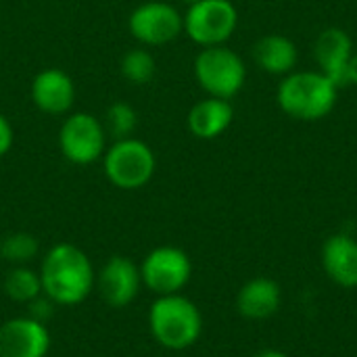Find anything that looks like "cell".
<instances>
[{
  "instance_id": "obj_1",
  "label": "cell",
  "mask_w": 357,
  "mask_h": 357,
  "mask_svg": "<svg viewBox=\"0 0 357 357\" xmlns=\"http://www.w3.org/2000/svg\"><path fill=\"white\" fill-rule=\"evenodd\" d=\"M38 272L42 293L54 305H77L86 301L96 287V274L90 257L71 243L50 247Z\"/></svg>"
},
{
  "instance_id": "obj_2",
  "label": "cell",
  "mask_w": 357,
  "mask_h": 357,
  "mask_svg": "<svg viewBox=\"0 0 357 357\" xmlns=\"http://www.w3.org/2000/svg\"><path fill=\"white\" fill-rule=\"evenodd\" d=\"M339 86L322 71H293L276 90L280 109L297 121H320L337 105Z\"/></svg>"
},
{
  "instance_id": "obj_3",
  "label": "cell",
  "mask_w": 357,
  "mask_h": 357,
  "mask_svg": "<svg viewBox=\"0 0 357 357\" xmlns=\"http://www.w3.org/2000/svg\"><path fill=\"white\" fill-rule=\"evenodd\" d=\"M149 328L161 347L184 351L199 341L203 333V316L188 297L180 293L163 295L151 305Z\"/></svg>"
},
{
  "instance_id": "obj_4",
  "label": "cell",
  "mask_w": 357,
  "mask_h": 357,
  "mask_svg": "<svg viewBox=\"0 0 357 357\" xmlns=\"http://www.w3.org/2000/svg\"><path fill=\"white\" fill-rule=\"evenodd\" d=\"M107 180L119 190H138L146 186L157 169L153 149L134 136L115 140L102 155Z\"/></svg>"
},
{
  "instance_id": "obj_5",
  "label": "cell",
  "mask_w": 357,
  "mask_h": 357,
  "mask_svg": "<svg viewBox=\"0 0 357 357\" xmlns=\"http://www.w3.org/2000/svg\"><path fill=\"white\" fill-rule=\"evenodd\" d=\"M195 79L207 92V96L230 100L234 98L247 79V67L238 52L222 46L203 48L195 59Z\"/></svg>"
},
{
  "instance_id": "obj_6",
  "label": "cell",
  "mask_w": 357,
  "mask_h": 357,
  "mask_svg": "<svg viewBox=\"0 0 357 357\" xmlns=\"http://www.w3.org/2000/svg\"><path fill=\"white\" fill-rule=\"evenodd\" d=\"M236 25L238 10L230 0H199L184 15V33L201 48L226 44Z\"/></svg>"
},
{
  "instance_id": "obj_7",
  "label": "cell",
  "mask_w": 357,
  "mask_h": 357,
  "mask_svg": "<svg viewBox=\"0 0 357 357\" xmlns=\"http://www.w3.org/2000/svg\"><path fill=\"white\" fill-rule=\"evenodd\" d=\"M107 132L92 113H71L59 130V151L73 165H92L107 151Z\"/></svg>"
},
{
  "instance_id": "obj_8",
  "label": "cell",
  "mask_w": 357,
  "mask_h": 357,
  "mask_svg": "<svg viewBox=\"0 0 357 357\" xmlns=\"http://www.w3.org/2000/svg\"><path fill=\"white\" fill-rule=\"evenodd\" d=\"M142 284L157 297L180 293L192 276V261L186 251L163 245L153 249L140 264Z\"/></svg>"
},
{
  "instance_id": "obj_9",
  "label": "cell",
  "mask_w": 357,
  "mask_h": 357,
  "mask_svg": "<svg viewBox=\"0 0 357 357\" xmlns=\"http://www.w3.org/2000/svg\"><path fill=\"white\" fill-rule=\"evenodd\" d=\"M128 29L142 46H163L184 31V15L169 2L151 0L130 13Z\"/></svg>"
},
{
  "instance_id": "obj_10",
  "label": "cell",
  "mask_w": 357,
  "mask_h": 357,
  "mask_svg": "<svg viewBox=\"0 0 357 357\" xmlns=\"http://www.w3.org/2000/svg\"><path fill=\"white\" fill-rule=\"evenodd\" d=\"M140 287H142L140 266H136L126 255L109 257L100 274L96 276V289L102 301L115 310L128 307L138 297Z\"/></svg>"
},
{
  "instance_id": "obj_11",
  "label": "cell",
  "mask_w": 357,
  "mask_h": 357,
  "mask_svg": "<svg viewBox=\"0 0 357 357\" xmlns=\"http://www.w3.org/2000/svg\"><path fill=\"white\" fill-rule=\"evenodd\" d=\"M50 345L46 324L29 316L10 318L0 326V357H46Z\"/></svg>"
},
{
  "instance_id": "obj_12",
  "label": "cell",
  "mask_w": 357,
  "mask_h": 357,
  "mask_svg": "<svg viewBox=\"0 0 357 357\" xmlns=\"http://www.w3.org/2000/svg\"><path fill=\"white\" fill-rule=\"evenodd\" d=\"M31 100L46 115H67L75 102V84L59 67H48L31 79Z\"/></svg>"
},
{
  "instance_id": "obj_13",
  "label": "cell",
  "mask_w": 357,
  "mask_h": 357,
  "mask_svg": "<svg viewBox=\"0 0 357 357\" xmlns=\"http://www.w3.org/2000/svg\"><path fill=\"white\" fill-rule=\"evenodd\" d=\"M314 56L318 63V71L331 77L339 88L347 86V69L354 56V42L345 29H324L314 44Z\"/></svg>"
},
{
  "instance_id": "obj_14",
  "label": "cell",
  "mask_w": 357,
  "mask_h": 357,
  "mask_svg": "<svg viewBox=\"0 0 357 357\" xmlns=\"http://www.w3.org/2000/svg\"><path fill=\"white\" fill-rule=\"evenodd\" d=\"M322 266L326 276L343 287H357V241L349 234H333L322 245Z\"/></svg>"
},
{
  "instance_id": "obj_15",
  "label": "cell",
  "mask_w": 357,
  "mask_h": 357,
  "mask_svg": "<svg viewBox=\"0 0 357 357\" xmlns=\"http://www.w3.org/2000/svg\"><path fill=\"white\" fill-rule=\"evenodd\" d=\"M234 121V109L230 100L207 96L192 105L186 117L188 132L199 140H215L220 138Z\"/></svg>"
},
{
  "instance_id": "obj_16",
  "label": "cell",
  "mask_w": 357,
  "mask_h": 357,
  "mask_svg": "<svg viewBox=\"0 0 357 357\" xmlns=\"http://www.w3.org/2000/svg\"><path fill=\"white\" fill-rule=\"evenodd\" d=\"M280 284L268 276H257L245 282L236 295V310L247 320L272 318L280 307Z\"/></svg>"
},
{
  "instance_id": "obj_17",
  "label": "cell",
  "mask_w": 357,
  "mask_h": 357,
  "mask_svg": "<svg viewBox=\"0 0 357 357\" xmlns=\"http://www.w3.org/2000/svg\"><path fill=\"white\" fill-rule=\"evenodd\" d=\"M255 63L270 75H289L295 71L299 61L297 44L282 33H268L259 38L253 46Z\"/></svg>"
},
{
  "instance_id": "obj_18",
  "label": "cell",
  "mask_w": 357,
  "mask_h": 357,
  "mask_svg": "<svg viewBox=\"0 0 357 357\" xmlns=\"http://www.w3.org/2000/svg\"><path fill=\"white\" fill-rule=\"evenodd\" d=\"M4 293L15 303H31L42 293V280L40 272L31 270L29 266H15L4 276Z\"/></svg>"
},
{
  "instance_id": "obj_19",
  "label": "cell",
  "mask_w": 357,
  "mask_h": 357,
  "mask_svg": "<svg viewBox=\"0 0 357 357\" xmlns=\"http://www.w3.org/2000/svg\"><path fill=\"white\" fill-rule=\"evenodd\" d=\"M119 69H121V75L130 84L144 86L155 77L157 63H155V56L146 48H132L121 56Z\"/></svg>"
},
{
  "instance_id": "obj_20",
  "label": "cell",
  "mask_w": 357,
  "mask_h": 357,
  "mask_svg": "<svg viewBox=\"0 0 357 357\" xmlns=\"http://www.w3.org/2000/svg\"><path fill=\"white\" fill-rule=\"evenodd\" d=\"M38 238L29 232H13L0 243V257L13 266H27L38 255Z\"/></svg>"
},
{
  "instance_id": "obj_21",
  "label": "cell",
  "mask_w": 357,
  "mask_h": 357,
  "mask_svg": "<svg viewBox=\"0 0 357 357\" xmlns=\"http://www.w3.org/2000/svg\"><path fill=\"white\" fill-rule=\"evenodd\" d=\"M105 132L109 136H113L115 140H121V138H130L138 126V113L136 109L126 102V100H115L107 113H105Z\"/></svg>"
},
{
  "instance_id": "obj_22",
  "label": "cell",
  "mask_w": 357,
  "mask_h": 357,
  "mask_svg": "<svg viewBox=\"0 0 357 357\" xmlns=\"http://www.w3.org/2000/svg\"><path fill=\"white\" fill-rule=\"evenodd\" d=\"M52 301L44 295H40L38 299H33L31 303H27V310H29V318H33V320H38V322H44L46 324V320L52 316Z\"/></svg>"
},
{
  "instance_id": "obj_23",
  "label": "cell",
  "mask_w": 357,
  "mask_h": 357,
  "mask_svg": "<svg viewBox=\"0 0 357 357\" xmlns=\"http://www.w3.org/2000/svg\"><path fill=\"white\" fill-rule=\"evenodd\" d=\"M13 142H15L13 126H10V121L0 113V157H4V155L10 151Z\"/></svg>"
},
{
  "instance_id": "obj_24",
  "label": "cell",
  "mask_w": 357,
  "mask_h": 357,
  "mask_svg": "<svg viewBox=\"0 0 357 357\" xmlns=\"http://www.w3.org/2000/svg\"><path fill=\"white\" fill-rule=\"evenodd\" d=\"M347 84H356L357 86V50H354V56L349 61V69H347Z\"/></svg>"
},
{
  "instance_id": "obj_25",
  "label": "cell",
  "mask_w": 357,
  "mask_h": 357,
  "mask_svg": "<svg viewBox=\"0 0 357 357\" xmlns=\"http://www.w3.org/2000/svg\"><path fill=\"white\" fill-rule=\"evenodd\" d=\"M253 357H289L284 351H278V349H264L259 354H255Z\"/></svg>"
},
{
  "instance_id": "obj_26",
  "label": "cell",
  "mask_w": 357,
  "mask_h": 357,
  "mask_svg": "<svg viewBox=\"0 0 357 357\" xmlns=\"http://www.w3.org/2000/svg\"><path fill=\"white\" fill-rule=\"evenodd\" d=\"M178 2H182V4H186V6H192V4H197L199 0H178Z\"/></svg>"
},
{
  "instance_id": "obj_27",
  "label": "cell",
  "mask_w": 357,
  "mask_h": 357,
  "mask_svg": "<svg viewBox=\"0 0 357 357\" xmlns=\"http://www.w3.org/2000/svg\"><path fill=\"white\" fill-rule=\"evenodd\" d=\"M0 259H2V257H0Z\"/></svg>"
}]
</instances>
